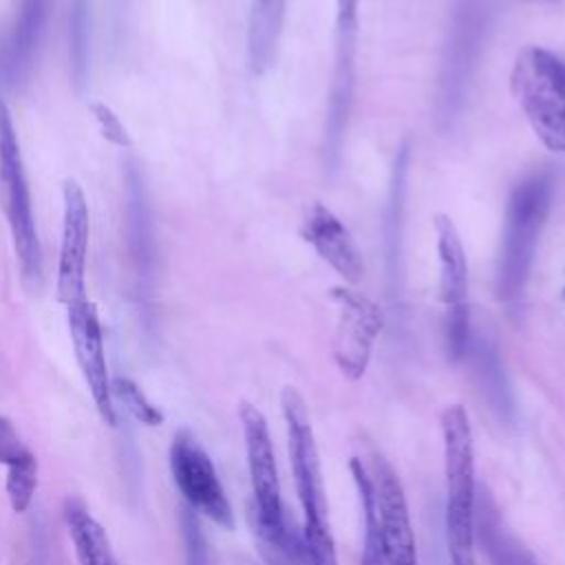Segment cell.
<instances>
[{"label":"cell","mask_w":565,"mask_h":565,"mask_svg":"<svg viewBox=\"0 0 565 565\" xmlns=\"http://www.w3.org/2000/svg\"><path fill=\"white\" fill-rule=\"evenodd\" d=\"M282 417L287 426V444L296 494L302 508V543L309 565H338L335 541L329 523V505L322 483L320 455L302 395L294 386H285L280 395Z\"/></svg>","instance_id":"cell-1"},{"label":"cell","mask_w":565,"mask_h":565,"mask_svg":"<svg viewBox=\"0 0 565 565\" xmlns=\"http://www.w3.org/2000/svg\"><path fill=\"white\" fill-rule=\"evenodd\" d=\"M238 417L245 437L247 470L254 494L256 532L263 545V554L269 565H291L298 552H305V543L296 545L294 532L285 523V508L280 499V479L276 468L274 444L265 415L249 402H241ZM307 554V552H305Z\"/></svg>","instance_id":"cell-2"},{"label":"cell","mask_w":565,"mask_h":565,"mask_svg":"<svg viewBox=\"0 0 565 565\" xmlns=\"http://www.w3.org/2000/svg\"><path fill=\"white\" fill-rule=\"evenodd\" d=\"M441 439L446 475V541L450 565H475V444L470 419L461 404H450L444 408Z\"/></svg>","instance_id":"cell-3"},{"label":"cell","mask_w":565,"mask_h":565,"mask_svg":"<svg viewBox=\"0 0 565 565\" xmlns=\"http://www.w3.org/2000/svg\"><path fill=\"white\" fill-rule=\"evenodd\" d=\"M552 181L545 172L523 179L508 201L503 245L497 269V291L505 305H519L530 278L536 243L545 223Z\"/></svg>","instance_id":"cell-4"},{"label":"cell","mask_w":565,"mask_h":565,"mask_svg":"<svg viewBox=\"0 0 565 565\" xmlns=\"http://www.w3.org/2000/svg\"><path fill=\"white\" fill-rule=\"evenodd\" d=\"M512 90L543 146L565 152V62L545 49L525 46L512 68Z\"/></svg>","instance_id":"cell-5"},{"label":"cell","mask_w":565,"mask_h":565,"mask_svg":"<svg viewBox=\"0 0 565 565\" xmlns=\"http://www.w3.org/2000/svg\"><path fill=\"white\" fill-rule=\"evenodd\" d=\"M0 194L11 230L13 247L20 260L22 280L29 289H40L42 285V247L35 230L33 205L29 181L24 174V163L20 154V143L11 121V113L0 102Z\"/></svg>","instance_id":"cell-6"},{"label":"cell","mask_w":565,"mask_h":565,"mask_svg":"<svg viewBox=\"0 0 565 565\" xmlns=\"http://www.w3.org/2000/svg\"><path fill=\"white\" fill-rule=\"evenodd\" d=\"M170 470L185 505L225 530L234 527V512L216 468L190 430L174 435L170 444Z\"/></svg>","instance_id":"cell-7"},{"label":"cell","mask_w":565,"mask_h":565,"mask_svg":"<svg viewBox=\"0 0 565 565\" xmlns=\"http://www.w3.org/2000/svg\"><path fill=\"white\" fill-rule=\"evenodd\" d=\"M358 49V0H338L335 15V64L324 124V163L335 170L344 139L353 95V71Z\"/></svg>","instance_id":"cell-8"},{"label":"cell","mask_w":565,"mask_h":565,"mask_svg":"<svg viewBox=\"0 0 565 565\" xmlns=\"http://www.w3.org/2000/svg\"><path fill=\"white\" fill-rule=\"evenodd\" d=\"M90 214L82 185L66 179L62 185V241L57 258V298L64 307L86 296V254Z\"/></svg>","instance_id":"cell-9"},{"label":"cell","mask_w":565,"mask_h":565,"mask_svg":"<svg viewBox=\"0 0 565 565\" xmlns=\"http://www.w3.org/2000/svg\"><path fill=\"white\" fill-rule=\"evenodd\" d=\"M66 318H68V333H71L75 360L90 391L95 408L108 426H115L117 413H115V399H113V388H110V377L106 366L104 335H102L97 309L88 298H84L66 307Z\"/></svg>","instance_id":"cell-10"},{"label":"cell","mask_w":565,"mask_h":565,"mask_svg":"<svg viewBox=\"0 0 565 565\" xmlns=\"http://www.w3.org/2000/svg\"><path fill=\"white\" fill-rule=\"evenodd\" d=\"M373 490L386 565H417L415 534L402 481L380 455L373 457Z\"/></svg>","instance_id":"cell-11"},{"label":"cell","mask_w":565,"mask_h":565,"mask_svg":"<svg viewBox=\"0 0 565 565\" xmlns=\"http://www.w3.org/2000/svg\"><path fill=\"white\" fill-rule=\"evenodd\" d=\"M483 26H486V18H483L481 2L459 0L452 15L450 40L446 46V60H444V73H441V104H444L446 117L455 113L459 102L463 99L466 84L483 38Z\"/></svg>","instance_id":"cell-12"},{"label":"cell","mask_w":565,"mask_h":565,"mask_svg":"<svg viewBox=\"0 0 565 565\" xmlns=\"http://www.w3.org/2000/svg\"><path fill=\"white\" fill-rule=\"evenodd\" d=\"M331 296L340 305L335 362L349 380H358L369 364L373 340L382 329V313L369 298L349 289H333Z\"/></svg>","instance_id":"cell-13"},{"label":"cell","mask_w":565,"mask_h":565,"mask_svg":"<svg viewBox=\"0 0 565 565\" xmlns=\"http://www.w3.org/2000/svg\"><path fill=\"white\" fill-rule=\"evenodd\" d=\"M300 234L347 282H360L364 274L362 254L351 232L329 207L313 203L305 214Z\"/></svg>","instance_id":"cell-14"},{"label":"cell","mask_w":565,"mask_h":565,"mask_svg":"<svg viewBox=\"0 0 565 565\" xmlns=\"http://www.w3.org/2000/svg\"><path fill=\"white\" fill-rule=\"evenodd\" d=\"M49 11L51 0H18L15 22L4 49V73L9 82L15 84L31 71L46 29Z\"/></svg>","instance_id":"cell-15"},{"label":"cell","mask_w":565,"mask_h":565,"mask_svg":"<svg viewBox=\"0 0 565 565\" xmlns=\"http://www.w3.org/2000/svg\"><path fill=\"white\" fill-rule=\"evenodd\" d=\"M0 463L7 466V497L13 512H26L38 488V459L4 415H0Z\"/></svg>","instance_id":"cell-16"},{"label":"cell","mask_w":565,"mask_h":565,"mask_svg":"<svg viewBox=\"0 0 565 565\" xmlns=\"http://www.w3.org/2000/svg\"><path fill=\"white\" fill-rule=\"evenodd\" d=\"M126 216H128V245L135 263V271L139 282H150L152 271V225H150V207L143 188V177L137 166H128L126 170Z\"/></svg>","instance_id":"cell-17"},{"label":"cell","mask_w":565,"mask_h":565,"mask_svg":"<svg viewBox=\"0 0 565 565\" xmlns=\"http://www.w3.org/2000/svg\"><path fill=\"white\" fill-rule=\"evenodd\" d=\"M437 230V249H439V267H441V298L446 311L461 309L468 296V263L463 254L461 238L457 234L455 223L446 214L435 216Z\"/></svg>","instance_id":"cell-18"},{"label":"cell","mask_w":565,"mask_h":565,"mask_svg":"<svg viewBox=\"0 0 565 565\" xmlns=\"http://www.w3.org/2000/svg\"><path fill=\"white\" fill-rule=\"evenodd\" d=\"M64 521L79 565H119L106 530L79 499L64 501Z\"/></svg>","instance_id":"cell-19"},{"label":"cell","mask_w":565,"mask_h":565,"mask_svg":"<svg viewBox=\"0 0 565 565\" xmlns=\"http://www.w3.org/2000/svg\"><path fill=\"white\" fill-rule=\"evenodd\" d=\"M287 0H252L247 53L254 75H263L276 57L278 40L282 33Z\"/></svg>","instance_id":"cell-20"},{"label":"cell","mask_w":565,"mask_h":565,"mask_svg":"<svg viewBox=\"0 0 565 565\" xmlns=\"http://www.w3.org/2000/svg\"><path fill=\"white\" fill-rule=\"evenodd\" d=\"M411 166V150L402 146L391 174V190H388V205L384 216V254H386V274L388 280L395 285L402 271V218H404V196H406V174Z\"/></svg>","instance_id":"cell-21"},{"label":"cell","mask_w":565,"mask_h":565,"mask_svg":"<svg viewBox=\"0 0 565 565\" xmlns=\"http://www.w3.org/2000/svg\"><path fill=\"white\" fill-rule=\"evenodd\" d=\"M351 475L358 488L362 516H364V543H362V556L360 565H386L380 523H377V510H375V490H373V477L364 468L362 459H351Z\"/></svg>","instance_id":"cell-22"},{"label":"cell","mask_w":565,"mask_h":565,"mask_svg":"<svg viewBox=\"0 0 565 565\" xmlns=\"http://www.w3.org/2000/svg\"><path fill=\"white\" fill-rule=\"evenodd\" d=\"M88 0H71L68 13V55L71 73L77 90L84 88L88 79V49H90V9Z\"/></svg>","instance_id":"cell-23"},{"label":"cell","mask_w":565,"mask_h":565,"mask_svg":"<svg viewBox=\"0 0 565 565\" xmlns=\"http://www.w3.org/2000/svg\"><path fill=\"white\" fill-rule=\"evenodd\" d=\"M110 388H113V399H119L124 408L141 424L159 426L163 422V415L159 413V408L152 406V402L143 395V391L132 380L115 377L110 380Z\"/></svg>","instance_id":"cell-24"},{"label":"cell","mask_w":565,"mask_h":565,"mask_svg":"<svg viewBox=\"0 0 565 565\" xmlns=\"http://www.w3.org/2000/svg\"><path fill=\"white\" fill-rule=\"evenodd\" d=\"M179 525H181L185 565H210L207 541H205L199 514L190 505H181Z\"/></svg>","instance_id":"cell-25"},{"label":"cell","mask_w":565,"mask_h":565,"mask_svg":"<svg viewBox=\"0 0 565 565\" xmlns=\"http://www.w3.org/2000/svg\"><path fill=\"white\" fill-rule=\"evenodd\" d=\"M90 108V115L95 117L97 126H99V132L106 141H110L113 146L117 148H132V139H130V132L128 128L124 126V121L119 119V115L104 102H90L88 104Z\"/></svg>","instance_id":"cell-26"},{"label":"cell","mask_w":565,"mask_h":565,"mask_svg":"<svg viewBox=\"0 0 565 565\" xmlns=\"http://www.w3.org/2000/svg\"><path fill=\"white\" fill-rule=\"evenodd\" d=\"M29 565H53L42 521H35L31 527V561H29Z\"/></svg>","instance_id":"cell-27"}]
</instances>
